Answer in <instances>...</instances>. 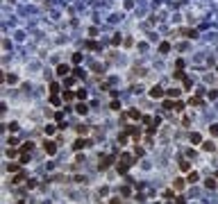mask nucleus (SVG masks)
<instances>
[{"label": "nucleus", "mask_w": 218, "mask_h": 204, "mask_svg": "<svg viewBox=\"0 0 218 204\" xmlns=\"http://www.w3.org/2000/svg\"><path fill=\"white\" fill-rule=\"evenodd\" d=\"M132 163H134V157H132L129 152H121V161H118V166H116V173H118V175H127V170L132 168Z\"/></svg>", "instance_id": "nucleus-1"}, {"label": "nucleus", "mask_w": 218, "mask_h": 204, "mask_svg": "<svg viewBox=\"0 0 218 204\" xmlns=\"http://www.w3.org/2000/svg\"><path fill=\"white\" fill-rule=\"evenodd\" d=\"M114 161H116V154H102L100 157V163H98V170H107Z\"/></svg>", "instance_id": "nucleus-2"}, {"label": "nucleus", "mask_w": 218, "mask_h": 204, "mask_svg": "<svg viewBox=\"0 0 218 204\" xmlns=\"http://www.w3.org/2000/svg\"><path fill=\"white\" fill-rule=\"evenodd\" d=\"M87 145H91V138H84V136H80L77 141H73V152H80V150H84Z\"/></svg>", "instance_id": "nucleus-3"}, {"label": "nucleus", "mask_w": 218, "mask_h": 204, "mask_svg": "<svg viewBox=\"0 0 218 204\" xmlns=\"http://www.w3.org/2000/svg\"><path fill=\"white\" fill-rule=\"evenodd\" d=\"M150 93V98H155V100H164V95H166V91H164V86H159V84H155V86L148 91Z\"/></svg>", "instance_id": "nucleus-4"}, {"label": "nucleus", "mask_w": 218, "mask_h": 204, "mask_svg": "<svg viewBox=\"0 0 218 204\" xmlns=\"http://www.w3.org/2000/svg\"><path fill=\"white\" fill-rule=\"evenodd\" d=\"M186 184H188V181L184 179V177H177V179L173 181V188H175V191H184V186H186Z\"/></svg>", "instance_id": "nucleus-5"}, {"label": "nucleus", "mask_w": 218, "mask_h": 204, "mask_svg": "<svg viewBox=\"0 0 218 204\" xmlns=\"http://www.w3.org/2000/svg\"><path fill=\"white\" fill-rule=\"evenodd\" d=\"M43 145H46V152H48V154H50V157H52V154H55V152H57V143H55V141H46V143H43Z\"/></svg>", "instance_id": "nucleus-6"}, {"label": "nucleus", "mask_w": 218, "mask_h": 204, "mask_svg": "<svg viewBox=\"0 0 218 204\" xmlns=\"http://www.w3.org/2000/svg\"><path fill=\"white\" fill-rule=\"evenodd\" d=\"M205 186H207L209 191H216V188H218V184H216V177H207V179H205Z\"/></svg>", "instance_id": "nucleus-7"}, {"label": "nucleus", "mask_w": 218, "mask_h": 204, "mask_svg": "<svg viewBox=\"0 0 218 204\" xmlns=\"http://www.w3.org/2000/svg\"><path fill=\"white\" fill-rule=\"evenodd\" d=\"M127 116L132 118V120H143V114H141L139 109H129V111H127Z\"/></svg>", "instance_id": "nucleus-8"}, {"label": "nucleus", "mask_w": 218, "mask_h": 204, "mask_svg": "<svg viewBox=\"0 0 218 204\" xmlns=\"http://www.w3.org/2000/svg\"><path fill=\"white\" fill-rule=\"evenodd\" d=\"M75 111H77L80 116H87V111H89V107H87L84 102H77V104H75Z\"/></svg>", "instance_id": "nucleus-9"}, {"label": "nucleus", "mask_w": 218, "mask_h": 204, "mask_svg": "<svg viewBox=\"0 0 218 204\" xmlns=\"http://www.w3.org/2000/svg\"><path fill=\"white\" fill-rule=\"evenodd\" d=\"M68 73H70V68H68L66 64H59V66H57V75H62V77H66Z\"/></svg>", "instance_id": "nucleus-10"}, {"label": "nucleus", "mask_w": 218, "mask_h": 204, "mask_svg": "<svg viewBox=\"0 0 218 204\" xmlns=\"http://www.w3.org/2000/svg\"><path fill=\"white\" fill-rule=\"evenodd\" d=\"M75 98H77V100H80V102H84V100H87V98H89V93H87V91H84V88H77V91H75Z\"/></svg>", "instance_id": "nucleus-11"}, {"label": "nucleus", "mask_w": 218, "mask_h": 204, "mask_svg": "<svg viewBox=\"0 0 218 204\" xmlns=\"http://www.w3.org/2000/svg\"><path fill=\"white\" fill-rule=\"evenodd\" d=\"M177 166H180V170H182V173H191V163L184 161V159H180V163H177Z\"/></svg>", "instance_id": "nucleus-12"}, {"label": "nucleus", "mask_w": 218, "mask_h": 204, "mask_svg": "<svg viewBox=\"0 0 218 204\" xmlns=\"http://www.w3.org/2000/svg\"><path fill=\"white\" fill-rule=\"evenodd\" d=\"M188 141H191V143H193V145H198V143H202V136H200V134H198V132H193V134H191V136H188Z\"/></svg>", "instance_id": "nucleus-13"}, {"label": "nucleus", "mask_w": 218, "mask_h": 204, "mask_svg": "<svg viewBox=\"0 0 218 204\" xmlns=\"http://www.w3.org/2000/svg\"><path fill=\"white\" fill-rule=\"evenodd\" d=\"M25 179H28V175H25V173L21 170V173H16V177H14L11 181H14V184H21V181H25Z\"/></svg>", "instance_id": "nucleus-14"}, {"label": "nucleus", "mask_w": 218, "mask_h": 204, "mask_svg": "<svg viewBox=\"0 0 218 204\" xmlns=\"http://www.w3.org/2000/svg\"><path fill=\"white\" fill-rule=\"evenodd\" d=\"M202 150H205V152H214V150H216L214 141H205V143H202Z\"/></svg>", "instance_id": "nucleus-15"}, {"label": "nucleus", "mask_w": 218, "mask_h": 204, "mask_svg": "<svg viewBox=\"0 0 218 204\" xmlns=\"http://www.w3.org/2000/svg\"><path fill=\"white\" fill-rule=\"evenodd\" d=\"M198 179H200V175H198L195 170H191V173H188V177H186V181H188V184H195Z\"/></svg>", "instance_id": "nucleus-16"}, {"label": "nucleus", "mask_w": 218, "mask_h": 204, "mask_svg": "<svg viewBox=\"0 0 218 204\" xmlns=\"http://www.w3.org/2000/svg\"><path fill=\"white\" fill-rule=\"evenodd\" d=\"M180 93H182L180 88H168V91H166V95H168L170 100H173V98H180Z\"/></svg>", "instance_id": "nucleus-17"}, {"label": "nucleus", "mask_w": 218, "mask_h": 204, "mask_svg": "<svg viewBox=\"0 0 218 204\" xmlns=\"http://www.w3.org/2000/svg\"><path fill=\"white\" fill-rule=\"evenodd\" d=\"M188 104H191V107H200V104H202L200 95H193V98H188Z\"/></svg>", "instance_id": "nucleus-18"}, {"label": "nucleus", "mask_w": 218, "mask_h": 204, "mask_svg": "<svg viewBox=\"0 0 218 204\" xmlns=\"http://www.w3.org/2000/svg\"><path fill=\"white\" fill-rule=\"evenodd\" d=\"M75 132H77L80 136H87V134H89V127H87V125H77V127H75Z\"/></svg>", "instance_id": "nucleus-19"}, {"label": "nucleus", "mask_w": 218, "mask_h": 204, "mask_svg": "<svg viewBox=\"0 0 218 204\" xmlns=\"http://www.w3.org/2000/svg\"><path fill=\"white\" fill-rule=\"evenodd\" d=\"M21 166L23 163H7V170L9 173H21Z\"/></svg>", "instance_id": "nucleus-20"}, {"label": "nucleus", "mask_w": 218, "mask_h": 204, "mask_svg": "<svg viewBox=\"0 0 218 204\" xmlns=\"http://www.w3.org/2000/svg\"><path fill=\"white\" fill-rule=\"evenodd\" d=\"M32 147H34V143H32V141H25V143H23V145L18 147V150H21V154H23V152H30Z\"/></svg>", "instance_id": "nucleus-21"}, {"label": "nucleus", "mask_w": 218, "mask_h": 204, "mask_svg": "<svg viewBox=\"0 0 218 204\" xmlns=\"http://www.w3.org/2000/svg\"><path fill=\"white\" fill-rule=\"evenodd\" d=\"M73 98H75V93H73V91H64V95H62L64 102H73Z\"/></svg>", "instance_id": "nucleus-22"}, {"label": "nucleus", "mask_w": 218, "mask_h": 204, "mask_svg": "<svg viewBox=\"0 0 218 204\" xmlns=\"http://www.w3.org/2000/svg\"><path fill=\"white\" fill-rule=\"evenodd\" d=\"M168 50H170V43H166V41H161V43H159V52H161V55H166Z\"/></svg>", "instance_id": "nucleus-23"}, {"label": "nucleus", "mask_w": 218, "mask_h": 204, "mask_svg": "<svg viewBox=\"0 0 218 204\" xmlns=\"http://www.w3.org/2000/svg\"><path fill=\"white\" fill-rule=\"evenodd\" d=\"M180 34H184V36H188V39H195V34H198V32H195V29H182Z\"/></svg>", "instance_id": "nucleus-24"}, {"label": "nucleus", "mask_w": 218, "mask_h": 204, "mask_svg": "<svg viewBox=\"0 0 218 204\" xmlns=\"http://www.w3.org/2000/svg\"><path fill=\"white\" fill-rule=\"evenodd\" d=\"M59 91H62V86H59L57 82H52V84H50V93H52V95H57Z\"/></svg>", "instance_id": "nucleus-25"}, {"label": "nucleus", "mask_w": 218, "mask_h": 204, "mask_svg": "<svg viewBox=\"0 0 218 204\" xmlns=\"http://www.w3.org/2000/svg\"><path fill=\"white\" fill-rule=\"evenodd\" d=\"M73 73H75V77H77V80H84V77H87V73H84L82 68H75Z\"/></svg>", "instance_id": "nucleus-26"}, {"label": "nucleus", "mask_w": 218, "mask_h": 204, "mask_svg": "<svg viewBox=\"0 0 218 204\" xmlns=\"http://www.w3.org/2000/svg\"><path fill=\"white\" fill-rule=\"evenodd\" d=\"M57 129H59V127H55V125H46V134H48V136H52Z\"/></svg>", "instance_id": "nucleus-27"}, {"label": "nucleus", "mask_w": 218, "mask_h": 204, "mask_svg": "<svg viewBox=\"0 0 218 204\" xmlns=\"http://www.w3.org/2000/svg\"><path fill=\"white\" fill-rule=\"evenodd\" d=\"M132 138H134V141L141 138V129H139V127H132Z\"/></svg>", "instance_id": "nucleus-28"}, {"label": "nucleus", "mask_w": 218, "mask_h": 204, "mask_svg": "<svg viewBox=\"0 0 218 204\" xmlns=\"http://www.w3.org/2000/svg\"><path fill=\"white\" fill-rule=\"evenodd\" d=\"M75 80H77V77H66V80H64V86H66V88H70L73 84H75Z\"/></svg>", "instance_id": "nucleus-29"}, {"label": "nucleus", "mask_w": 218, "mask_h": 204, "mask_svg": "<svg viewBox=\"0 0 218 204\" xmlns=\"http://www.w3.org/2000/svg\"><path fill=\"white\" fill-rule=\"evenodd\" d=\"M146 154V147L143 145H136V150H134V157H143Z\"/></svg>", "instance_id": "nucleus-30"}, {"label": "nucleus", "mask_w": 218, "mask_h": 204, "mask_svg": "<svg viewBox=\"0 0 218 204\" xmlns=\"http://www.w3.org/2000/svg\"><path fill=\"white\" fill-rule=\"evenodd\" d=\"M73 181H75V184H87V177H84V175H75V177H73Z\"/></svg>", "instance_id": "nucleus-31"}, {"label": "nucleus", "mask_w": 218, "mask_h": 204, "mask_svg": "<svg viewBox=\"0 0 218 204\" xmlns=\"http://www.w3.org/2000/svg\"><path fill=\"white\" fill-rule=\"evenodd\" d=\"M164 109H168V111L175 109V102H173V100H164Z\"/></svg>", "instance_id": "nucleus-32"}, {"label": "nucleus", "mask_w": 218, "mask_h": 204, "mask_svg": "<svg viewBox=\"0 0 218 204\" xmlns=\"http://www.w3.org/2000/svg\"><path fill=\"white\" fill-rule=\"evenodd\" d=\"M184 107H186L184 100H177V102H175V111H184Z\"/></svg>", "instance_id": "nucleus-33"}, {"label": "nucleus", "mask_w": 218, "mask_h": 204, "mask_svg": "<svg viewBox=\"0 0 218 204\" xmlns=\"http://www.w3.org/2000/svg\"><path fill=\"white\" fill-rule=\"evenodd\" d=\"M16 154H21V150H16V147H11V150H7V157H9V159H14Z\"/></svg>", "instance_id": "nucleus-34"}, {"label": "nucleus", "mask_w": 218, "mask_h": 204, "mask_svg": "<svg viewBox=\"0 0 218 204\" xmlns=\"http://www.w3.org/2000/svg\"><path fill=\"white\" fill-rule=\"evenodd\" d=\"M21 163H23V166L30 163V152H23V154H21Z\"/></svg>", "instance_id": "nucleus-35"}, {"label": "nucleus", "mask_w": 218, "mask_h": 204, "mask_svg": "<svg viewBox=\"0 0 218 204\" xmlns=\"http://www.w3.org/2000/svg\"><path fill=\"white\" fill-rule=\"evenodd\" d=\"M164 197H166V200L175 197V188H168V191H164Z\"/></svg>", "instance_id": "nucleus-36"}, {"label": "nucleus", "mask_w": 218, "mask_h": 204, "mask_svg": "<svg viewBox=\"0 0 218 204\" xmlns=\"http://www.w3.org/2000/svg\"><path fill=\"white\" fill-rule=\"evenodd\" d=\"M87 48H91V50H100V43H95V41H87Z\"/></svg>", "instance_id": "nucleus-37"}, {"label": "nucleus", "mask_w": 218, "mask_h": 204, "mask_svg": "<svg viewBox=\"0 0 218 204\" xmlns=\"http://www.w3.org/2000/svg\"><path fill=\"white\" fill-rule=\"evenodd\" d=\"M121 195H123V197H129V195H132V191H129V186H123V188H121Z\"/></svg>", "instance_id": "nucleus-38"}, {"label": "nucleus", "mask_w": 218, "mask_h": 204, "mask_svg": "<svg viewBox=\"0 0 218 204\" xmlns=\"http://www.w3.org/2000/svg\"><path fill=\"white\" fill-rule=\"evenodd\" d=\"M59 102H62V100H59V95H52V93H50V104H55V107H57Z\"/></svg>", "instance_id": "nucleus-39"}, {"label": "nucleus", "mask_w": 218, "mask_h": 204, "mask_svg": "<svg viewBox=\"0 0 218 204\" xmlns=\"http://www.w3.org/2000/svg\"><path fill=\"white\" fill-rule=\"evenodd\" d=\"M209 134H211V136H218V125H209Z\"/></svg>", "instance_id": "nucleus-40"}, {"label": "nucleus", "mask_w": 218, "mask_h": 204, "mask_svg": "<svg viewBox=\"0 0 218 204\" xmlns=\"http://www.w3.org/2000/svg\"><path fill=\"white\" fill-rule=\"evenodd\" d=\"M173 77H175V80H184V73H182V70H180V68H177V70H175V73H173Z\"/></svg>", "instance_id": "nucleus-41"}, {"label": "nucleus", "mask_w": 218, "mask_h": 204, "mask_svg": "<svg viewBox=\"0 0 218 204\" xmlns=\"http://www.w3.org/2000/svg\"><path fill=\"white\" fill-rule=\"evenodd\" d=\"M5 82H7V84H16V75H7Z\"/></svg>", "instance_id": "nucleus-42"}, {"label": "nucleus", "mask_w": 218, "mask_h": 204, "mask_svg": "<svg viewBox=\"0 0 218 204\" xmlns=\"http://www.w3.org/2000/svg\"><path fill=\"white\" fill-rule=\"evenodd\" d=\"M123 45H125V48H129V45H134V39H129V36H127V39H125V41H123Z\"/></svg>", "instance_id": "nucleus-43"}, {"label": "nucleus", "mask_w": 218, "mask_h": 204, "mask_svg": "<svg viewBox=\"0 0 218 204\" xmlns=\"http://www.w3.org/2000/svg\"><path fill=\"white\" fill-rule=\"evenodd\" d=\"M118 43H123V39H121V36H114V39H111V45H118Z\"/></svg>", "instance_id": "nucleus-44"}, {"label": "nucleus", "mask_w": 218, "mask_h": 204, "mask_svg": "<svg viewBox=\"0 0 218 204\" xmlns=\"http://www.w3.org/2000/svg\"><path fill=\"white\" fill-rule=\"evenodd\" d=\"M111 109H114V111H118V109H121V102H118V100H114V102H111Z\"/></svg>", "instance_id": "nucleus-45"}, {"label": "nucleus", "mask_w": 218, "mask_h": 204, "mask_svg": "<svg viewBox=\"0 0 218 204\" xmlns=\"http://www.w3.org/2000/svg\"><path fill=\"white\" fill-rule=\"evenodd\" d=\"M9 127V132H18V122H11V125H7Z\"/></svg>", "instance_id": "nucleus-46"}, {"label": "nucleus", "mask_w": 218, "mask_h": 204, "mask_svg": "<svg viewBox=\"0 0 218 204\" xmlns=\"http://www.w3.org/2000/svg\"><path fill=\"white\" fill-rule=\"evenodd\" d=\"M218 98V91H209V100H216Z\"/></svg>", "instance_id": "nucleus-47"}, {"label": "nucleus", "mask_w": 218, "mask_h": 204, "mask_svg": "<svg viewBox=\"0 0 218 204\" xmlns=\"http://www.w3.org/2000/svg\"><path fill=\"white\" fill-rule=\"evenodd\" d=\"M82 61V55H73V64H80Z\"/></svg>", "instance_id": "nucleus-48"}, {"label": "nucleus", "mask_w": 218, "mask_h": 204, "mask_svg": "<svg viewBox=\"0 0 218 204\" xmlns=\"http://www.w3.org/2000/svg\"><path fill=\"white\" fill-rule=\"evenodd\" d=\"M193 86V82H191V80H186V77H184V88H191Z\"/></svg>", "instance_id": "nucleus-49"}, {"label": "nucleus", "mask_w": 218, "mask_h": 204, "mask_svg": "<svg viewBox=\"0 0 218 204\" xmlns=\"http://www.w3.org/2000/svg\"><path fill=\"white\" fill-rule=\"evenodd\" d=\"M55 120H59V122L64 120V114H62V111H57V114H55Z\"/></svg>", "instance_id": "nucleus-50"}, {"label": "nucleus", "mask_w": 218, "mask_h": 204, "mask_svg": "<svg viewBox=\"0 0 218 204\" xmlns=\"http://www.w3.org/2000/svg\"><path fill=\"white\" fill-rule=\"evenodd\" d=\"M109 204H121V197H114V200H109Z\"/></svg>", "instance_id": "nucleus-51"}, {"label": "nucleus", "mask_w": 218, "mask_h": 204, "mask_svg": "<svg viewBox=\"0 0 218 204\" xmlns=\"http://www.w3.org/2000/svg\"><path fill=\"white\" fill-rule=\"evenodd\" d=\"M177 204H186V202H184V200H182V197H177Z\"/></svg>", "instance_id": "nucleus-52"}, {"label": "nucleus", "mask_w": 218, "mask_h": 204, "mask_svg": "<svg viewBox=\"0 0 218 204\" xmlns=\"http://www.w3.org/2000/svg\"><path fill=\"white\" fill-rule=\"evenodd\" d=\"M214 177H216V179H218V173H216V175H214Z\"/></svg>", "instance_id": "nucleus-53"}]
</instances>
